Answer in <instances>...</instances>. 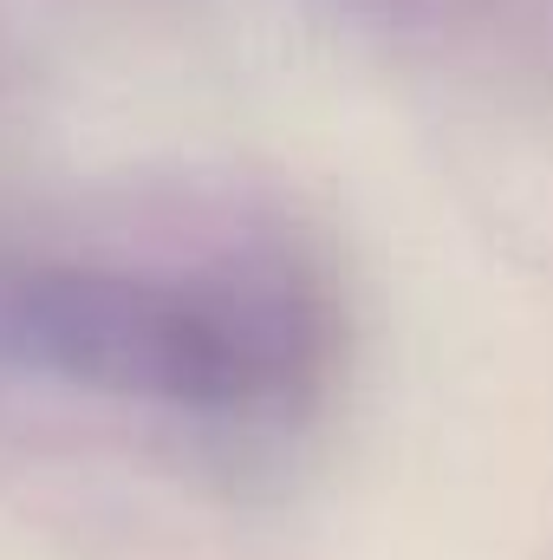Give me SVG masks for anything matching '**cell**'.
<instances>
[{"mask_svg":"<svg viewBox=\"0 0 553 560\" xmlns=\"http://www.w3.org/2000/svg\"><path fill=\"white\" fill-rule=\"evenodd\" d=\"M0 359L196 411L280 405L313 365V319L255 275L7 268Z\"/></svg>","mask_w":553,"mask_h":560,"instance_id":"6da1fadb","label":"cell"}]
</instances>
